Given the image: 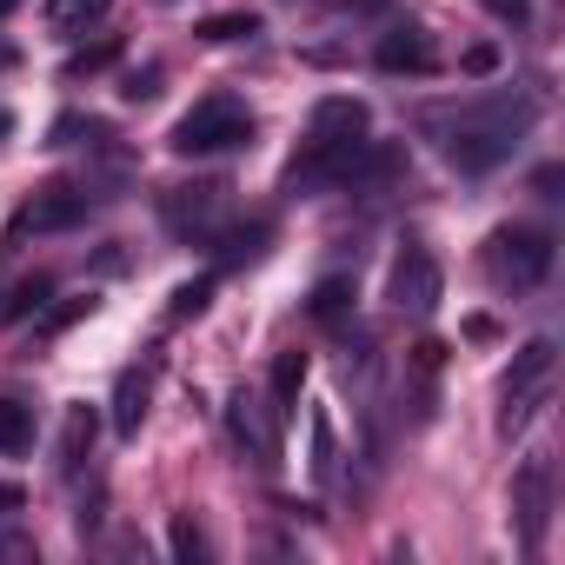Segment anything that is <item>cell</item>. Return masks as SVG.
<instances>
[{"label": "cell", "mask_w": 565, "mask_h": 565, "mask_svg": "<svg viewBox=\"0 0 565 565\" xmlns=\"http://www.w3.org/2000/svg\"><path fill=\"white\" fill-rule=\"evenodd\" d=\"M226 433H233V446H239V452H253V466H273V459H279V439L253 426V413H246V393L233 399V413H226Z\"/></svg>", "instance_id": "ac0fdd59"}, {"label": "cell", "mask_w": 565, "mask_h": 565, "mask_svg": "<svg viewBox=\"0 0 565 565\" xmlns=\"http://www.w3.org/2000/svg\"><path fill=\"white\" fill-rule=\"evenodd\" d=\"M87 213H94V193H87V186H47V193L21 213V226H34V233H74Z\"/></svg>", "instance_id": "30bf717a"}, {"label": "cell", "mask_w": 565, "mask_h": 565, "mask_svg": "<svg viewBox=\"0 0 565 565\" xmlns=\"http://www.w3.org/2000/svg\"><path fill=\"white\" fill-rule=\"evenodd\" d=\"M28 8V0H0V21H8V14H21Z\"/></svg>", "instance_id": "1f68e13d"}, {"label": "cell", "mask_w": 565, "mask_h": 565, "mask_svg": "<svg viewBox=\"0 0 565 565\" xmlns=\"http://www.w3.org/2000/svg\"><path fill=\"white\" fill-rule=\"evenodd\" d=\"M8 127H14V120H8V114H0V134H8Z\"/></svg>", "instance_id": "836d02e7"}, {"label": "cell", "mask_w": 565, "mask_h": 565, "mask_svg": "<svg viewBox=\"0 0 565 565\" xmlns=\"http://www.w3.org/2000/svg\"><path fill=\"white\" fill-rule=\"evenodd\" d=\"M21 505H28V486L21 479H0V519H14Z\"/></svg>", "instance_id": "4dcf8cb0"}, {"label": "cell", "mask_w": 565, "mask_h": 565, "mask_svg": "<svg viewBox=\"0 0 565 565\" xmlns=\"http://www.w3.org/2000/svg\"><path fill=\"white\" fill-rule=\"evenodd\" d=\"M479 8H486L492 21H505V28H525V21H532V0H479Z\"/></svg>", "instance_id": "f546056e"}, {"label": "cell", "mask_w": 565, "mask_h": 565, "mask_svg": "<svg viewBox=\"0 0 565 565\" xmlns=\"http://www.w3.org/2000/svg\"><path fill=\"white\" fill-rule=\"evenodd\" d=\"M360 147H366V134H353V140H320V134H313V140L294 153V167H287V193L300 200V193H327V186H347V173H353Z\"/></svg>", "instance_id": "5b68a950"}, {"label": "cell", "mask_w": 565, "mask_h": 565, "mask_svg": "<svg viewBox=\"0 0 565 565\" xmlns=\"http://www.w3.org/2000/svg\"><path fill=\"white\" fill-rule=\"evenodd\" d=\"M313 134H320V140H353V134H366V100H353V94L313 100Z\"/></svg>", "instance_id": "5bb4252c"}, {"label": "cell", "mask_w": 565, "mask_h": 565, "mask_svg": "<svg viewBox=\"0 0 565 565\" xmlns=\"http://www.w3.org/2000/svg\"><path fill=\"white\" fill-rule=\"evenodd\" d=\"M206 300H213V273H200V279H186V287H173V300H167V327L200 320V313H206Z\"/></svg>", "instance_id": "7402d4cb"}, {"label": "cell", "mask_w": 565, "mask_h": 565, "mask_svg": "<svg viewBox=\"0 0 565 565\" xmlns=\"http://www.w3.org/2000/svg\"><path fill=\"white\" fill-rule=\"evenodd\" d=\"M313 479H333V419L313 413Z\"/></svg>", "instance_id": "484cf974"}, {"label": "cell", "mask_w": 565, "mask_h": 565, "mask_svg": "<svg viewBox=\"0 0 565 565\" xmlns=\"http://www.w3.org/2000/svg\"><path fill=\"white\" fill-rule=\"evenodd\" d=\"M193 34L213 41V47H226V41H253V34H259V14H206Z\"/></svg>", "instance_id": "603a6c76"}, {"label": "cell", "mask_w": 565, "mask_h": 565, "mask_svg": "<svg viewBox=\"0 0 565 565\" xmlns=\"http://www.w3.org/2000/svg\"><path fill=\"white\" fill-rule=\"evenodd\" d=\"M340 8H386V0H340Z\"/></svg>", "instance_id": "d6a6232c"}, {"label": "cell", "mask_w": 565, "mask_h": 565, "mask_svg": "<svg viewBox=\"0 0 565 565\" xmlns=\"http://www.w3.org/2000/svg\"><path fill=\"white\" fill-rule=\"evenodd\" d=\"M114 61H120V34H100L94 47H81V54H67V67H61V74H67V81H87V74H107Z\"/></svg>", "instance_id": "44dd1931"}, {"label": "cell", "mask_w": 565, "mask_h": 565, "mask_svg": "<svg viewBox=\"0 0 565 565\" xmlns=\"http://www.w3.org/2000/svg\"><path fill=\"white\" fill-rule=\"evenodd\" d=\"M512 519H519V545L539 552L545 545V525H552V459L532 452L512 479Z\"/></svg>", "instance_id": "8992f818"}, {"label": "cell", "mask_w": 565, "mask_h": 565, "mask_svg": "<svg viewBox=\"0 0 565 565\" xmlns=\"http://www.w3.org/2000/svg\"><path fill=\"white\" fill-rule=\"evenodd\" d=\"M94 439H100V406H67V419H61V472H81L87 459H94Z\"/></svg>", "instance_id": "7c38bea8"}, {"label": "cell", "mask_w": 565, "mask_h": 565, "mask_svg": "<svg viewBox=\"0 0 565 565\" xmlns=\"http://www.w3.org/2000/svg\"><path fill=\"white\" fill-rule=\"evenodd\" d=\"M81 313H94V300H67V307H41V333H67Z\"/></svg>", "instance_id": "f1b7e54d"}, {"label": "cell", "mask_w": 565, "mask_h": 565, "mask_svg": "<svg viewBox=\"0 0 565 565\" xmlns=\"http://www.w3.org/2000/svg\"><path fill=\"white\" fill-rule=\"evenodd\" d=\"M34 446V406H21V399H0V452H28Z\"/></svg>", "instance_id": "d6986e66"}, {"label": "cell", "mask_w": 565, "mask_h": 565, "mask_svg": "<svg viewBox=\"0 0 565 565\" xmlns=\"http://www.w3.org/2000/svg\"><path fill=\"white\" fill-rule=\"evenodd\" d=\"M300 386H307V353H279L273 360V373H266V393H273V426H287L294 413H300Z\"/></svg>", "instance_id": "4fadbf2b"}, {"label": "cell", "mask_w": 565, "mask_h": 565, "mask_svg": "<svg viewBox=\"0 0 565 565\" xmlns=\"http://www.w3.org/2000/svg\"><path fill=\"white\" fill-rule=\"evenodd\" d=\"M386 300H393L399 313H413V320H426V313L446 300V273H439V259H433L426 239H399L393 273H386Z\"/></svg>", "instance_id": "277c9868"}, {"label": "cell", "mask_w": 565, "mask_h": 565, "mask_svg": "<svg viewBox=\"0 0 565 565\" xmlns=\"http://www.w3.org/2000/svg\"><path fill=\"white\" fill-rule=\"evenodd\" d=\"M353 300H360V287H353V273H327L320 287H313V300H307V313H313L320 327H340V320L353 313Z\"/></svg>", "instance_id": "2e32d148"}, {"label": "cell", "mask_w": 565, "mask_h": 565, "mask_svg": "<svg viewBox=\"0 0 565 565\" xmlns=\"http://www.w3.org/2000/svg\"><path fill=\"white\" fill-rule=\"evenodd\" d=\"M47 300H54V273H28L21 287H14V300L0 307V313H8V320H34V313H41Z\"/></svg>", "instance_id": "ffe728a7"}, {"label": "cell", "mask_w": 565, "mask_h": 565, "mask_svg": "<svg viewBox=\"0 0 565 565\" xmlns=\"http://www.w3.org/2000/svg\"><path fill=\"white\" fill-rule=\"evenodd\" d=\"M532 120H539V100H512V94L466 107L459 127L446 134V167H459V173H492V167H505Z\"/></svg>", "instance_id": "6da1fadb"}, {"label": "cell", "mask_w": 565, "mask_h": 565, "mask_svg": "<svg viewBox=\"0 0 565 565\" xmlns=\"http://www.w3.org/2000/svg\"><path fill=\"white\" fill-rule=\"evenodd\" d=\"M399 173H406V140H366L353 173H347V186H393Z\"/></svg>", "instance_id": "8fae6325"}, {"label": "cell", "mask_w": 565, "mask_h": 565, "mask_svg": "<svg viewBox=\"0 0 565 565\" xmlns=\"http://www.w3.org/2000/svg\"><path fill=\"white\" fill-rule=\"evenodd\" d=\"M552 360H558V347H552V340H525V347H519V360H512V373L499 380V393H505V399H519V393L545 386V380H552Z\"/></svg>", "instance_id": "9a60e30c"}, {"label": "cell", "mask_w": 565, "mask_h": 565, "mask_svg": "<svg viewBox=\"0 0 565 565\" xmlns=\"http://www.w3.org/2000/svg\"><path fill=\"white\" fill-rule=\"evenodd\" d=\"M167 539H173V558H206V532H200V519L193 512H173V525H167Z\"/></svg>", "instance_id": "d4e9b609"}, {"label": "cell", "mask_w": 565, "mask_h": 565, "mask_svg": "<svg viewBox=\"0 0 565 565\" xmlns=\"http://www.w3.org/2000/svg\"><path fill=\"white\" fill-rule=\"evenodd\" d=\"M153 380H160V360H153V353L134 360V366H120V380H114V413H107L120 439L140 433V419H147V406H153Z\"/></svg>", "instance_id": "ba28073f"}, {"label": "cell", "mask_w": 565, "mask_h": 565, "mask_svg": "<svg viewBox=\"0 0 565 565\" xmlns=\"http://www.w3.org/2000/svg\"><path fill=\"white\" fill-rule=\"evenodd\" d=\"M107 14V0H54V8H47V21L61 28V34H81L87 21H100Z\"/></svg>", "instance_id": "cb8c5ba5"}, {"label": "cell", "mask_w": 565, "mask_h": 565, "mask_svg": "<svg viewBox=\"0 0 565 565\" xmlns=\"http://www.w3.org/2000/svg\"><path fill=\"white\" fill-rule=\"evenodd\" d=\"M266 239H273V226H266V220H246V226H220V233H213V259H220V266H239V259H253Z\"/></svg>", "instance_id": "e0dca14e"}, {"label": "cell", "mask_w": 565, "mask_h": 565, "mask_svg": "<svg viewBox=\"0 0 565 565\" xmlns=\"http://www.w3.org/2000/svg\"><path fill=\"white\" fill-rule=\"evenodd\" d=\"M459 74H472V81H486V74H499V47H492V41H479V47H466V54H459Z\"/></svg>", "instance_id": "83f0119b"}, {"label": "cell", "mask_w": 565, "mask_h": 565, "mask_svg": "<svg viewBox=\"0 0 565 565\" xmlns=\"http://www.w3.org/2000/svg\"><path fill=\"white\" fill-rule=\"evenodd\" d=\"M160 94V67H127L120 74V100H153Z\"/></svg>", "instance_id": "4316f807"}, {"label": "cell", "mask_w": 565, "mask_h": 565, "mask_svg": "<svg viewBox=\"0 0 565 565\" xmlns=\"http://www.w3.org/2000/svg\"><path fill=\"white\" fill-rule=\"evenodd\" d=\"M552 259H558V239L545 233V226H499L492 239H486V273H492V287H512V294H525V287H545V273H552Z\"/></svg>", "instance_id": "3957f363"}, {"label": "cell", "mask_w": 565, "mask_h": 565, "mask_svg": "<svg viewBox=\"0 0 565 565\" xmlns=\"http://www.w3.org/2000/svg\"><path fill=\"white\" fill-rule=\"evenodd\" d=\"M246 140H253V114H246L233 94H213V100L186 107V114L173 120V134H167V147H173L180 160H213V153H233V147H246Z\"/></svg>", "instance_id": "7a4b0ae2"}, {"label": "cell", "mask_w": 565, "mask_h": 565, "mask_svg": "<svg viewBox=\"0 0 565 565\" xmlns=\"http://www.w3.org/2000/svg\"><path fill=\"white\" fill-rule=\"evenodd\" d=\"M220 213H226V186H173L160 200V220L180 239H213L220 233Z\"/></svg>", "instance_id": "52a82bcc"}, {"label": "cell", "mask_w": 565, "mask_h": 565, "mask_svg": "<svg viewBox=\"0 0 565 565\" xmlns=\"http://www.w3.org/2000/svg\"><path fill=\"white\" fill-rule=\"evenodd\" d=\"M373 67L380 74H439V54H433V41H426V28H393V34H380V47H373Z\"/></svg>", "instance_id": "9c48e42d"}]
</instances>
